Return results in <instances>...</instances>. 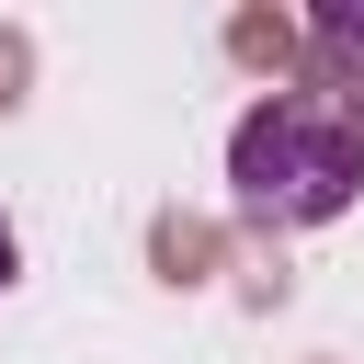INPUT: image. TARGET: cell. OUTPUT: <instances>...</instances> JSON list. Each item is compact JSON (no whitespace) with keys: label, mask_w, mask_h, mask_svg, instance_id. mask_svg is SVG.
Here are the masks:
<instances>
[{"label":"cell","mask_w":364,"mask_h":364,"mask_svg":"<svg viewBox=\"0 0 364 364\" xmlns=\"http://www.w3.org/2000/svg\"><path fill=\"white\" fill-rule=\"evenodd\" d=\"M228 193L250 228H330L364 193V125L318 91H273L228 136Z\"/></svg>","instance_id":"1"},{"label":"cell","mask_w":364,"mask_h":364,"mask_svg":"<svg viewBox=\"0 0 364 364\" xmlns=\"http://www.w3.org/2000/svg\"><path fill=\"white\" fill-rule=\"evenodd\" d=\"M307 23H318V34H330V46H353V57H364V0H318V11H307Z\"/></svg>","instance_id":"2"},{"label":"cell","mask_w":364,"mask_h":364,"mask_svg":"<svg viewBox=\"0 0 364 364\" xmlns=\"http://www.w3.org/2000/svg\"><path fill=\"white\" fill-rule=\"evenodd\" d=\"M11 273H23V239H11V216H0V284H11Z\"/></svg>","instance_id":"3"}]
</instances>
